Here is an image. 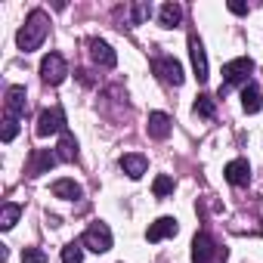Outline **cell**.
Returning a JSON list of instances; mask_svg holds the SVG:
<instances>
[{
  "label": "cell",
  "mask_w": 263,
  "mask_h": 263,
  "mask_svg": "<svg viewBox=\"0 0 263 263\" xmlns=\"http://www.w3.org/2000/svg\"><path fill=\"white\" fill-rule=\"evenodd\" d=\"M47 31H50V19H47V13H44V10H31V13H28V19H25V25H22V28H19V34H16L19 50H22V53L37 50V47L44 44Z\"/></svg>",
  "instance_id": "obj_1"
},
{
  "label": "cell",
  "mask_w": 263,
  "mask_h": 263,
  "mask_svg": "<svg viewBox=\"0 0 263 263\" xmlns=\"http://www.w3.org/2000/svg\"><path fill=\"white\" fill-rule=\"evenodd\" d=\"M192 263H226V251L211 238V232H195L192 238Z\"/></svg>",
  "instance_id": "obj_2"
},
{
  "label": "cell",
  "mask_w": 263,
  "mask_h": 263,
  "mask_svg": "<svg viewBox=\"0 0 263 263\" xmlns=\"http://www.w3.org/2000/svg\"><path fill=\"white\" fill-rule=\"evenodd\" d=\"M251 74H254V59L251 56H238V59H232V62H226L223 65V87H220V93L226 90V87H235V84H251Z\"/></svg>",
  "instance_id": "obj_3"
},
{
  "label": "cell",
  "mask_w": 263,
  "mask_h": 263,
  "mask_svg": "<svg viewBox=\"0 0 263 263\" xmlns=\"http://www.w3.org/2000/svg\"><path fill=\"white\" fill-rule=\"evenodd\" d=\"M81 245L87 251H93V254H105V251H111V229L105 223H90L84 238H81Z\"/></svg>",
  "instance_id": "obj_4"
},
{
  "label": "cell",
  "mask_w": 263,
  "mask_h": 263,
  "mask_svg": "<svg viewBox=\"0 0 263 263\" xmlns=\"http://www.w3.org/2000/svg\"><path fill=\"white\" fill-rule=\"evenodd\" d=\"M65 74H68V62H65V56L62 53H47L44 59H41V78H44V84H62L65 81Z\"/></svg>",
  "instance_id": "obj_5"
},
{
  "label": "cell",
  "mask_w": 263,
  "mask_h": 263,
  "mask_svg": "<svg viewBox=\"0 0 263 263\" xmlns=\"http://www.w3.org/2000/svg\"><path fill=\"white\" fill-rule=\"evenodd\" d=\"M152 71L158 74V81H164V84H171V87H180L183 84V65L174 59V56H158V59H152Z\"/></svg>",
  "instance_id": "obj_6"
},
{
  "label": "cell",
  "mask_w": 263,
  "mask_h": 263,
  "mask_svg": "<svg viewBox=\"0 0 263 263\" xmlns=\"http://www.w3.org/2000/svg\"><path fill=\"white\" fill-rule=\"evenodd\" d=\"M56 134H65V111L59 105L44 108L37 115V137H56Z\"/></svg>",
  "instance_id": "obj_7"
},
{
  "label": "cell",
  "mask_w": 263,
  "mask_h": 263,
  "mask_svg": "<svg viewBox=\"0 0 263 263\" xmlns=\"http://www.w3.org/2000/svg\"><path fill=\"white\" fill-rule=\"evenodd\" d=\"M189 56H192V68H195L198 84H204V81L211 78V68H208V53H204V44H201L195 34H189Z\"/></svg>",
  "instance_id": "obj_8"
},
{
  "label": "cell",
  "mask_w": 263,
  "mask_h": 263,
  "mask_svg": "<svg viewBox=\"0 0 263 263\" xmlns=\"http://www.w3.org/2000/svg\"><path fill=\"white\" fill-rule=\"evenodd\" d=\"M90 59H93L99 68H115V65H118V53H115L105 41H99V37L90 41Z\"/></svg>",
  "instance_id": "obj_9"
},
{
  "label": "cell",
  "mask_w": 263,
  "mask_h": 263,
  "mask_svg": "<svg viewBox=\"0 0 263 263\" xmlns=\"http://www.w3.org/2000/svg\"><path fill=\"white\" fill-rule=\"evenodd\" d=\"M25 108H28V93H25V87H19V84L7 87V118H22Z\"/></svg>",
  "instance_id": "obj_10"
},
{
  "label": "cell",
  "mask_w": 263,
  "mask_h": 263,
  "mask_svg": "<svg viewBox=\"0 0 263 263\" xmlns=\"http://www.w3.org/2000/svg\"><path fill=\"white\" fill-rule=\"evenodd\" d=\"M223 177H226V183H232V186H248V183H251V164H248L245 158H235V161H229V164L223 167Z\"/></svg>",
  "instance_id": "obj_11"
},
{
  "label": "cell",
  "mask_w": 263,
  "mask_h": 263,
  "mask_svg": "<svg viewBox=\"0 0 263 263\" xmlns=\"http://www.w3.org/2000/svg\"><path fill=\"white\" fill-rule=\"evenodd\" d=\"M177 232H180V226H177L174 217H158V220L146 229V238H149V241H164V238H171V235H177Z\"/></svg>",
  "instance_id": "obj_12"
},
{
  "label": "cell",
  "mask_w": 263,
  "mask_h": 263,
  "mask_svg": "<svg viewBox=\"0 0 263 263\" xmlns=\"http://www.w3.org/2000/svg\"><path fill=\"white\" fill-rule=\"evenodd\" d=\"M121 171H124L130 180H140V177L149 171V161H146V155H140V152H127V155H121Z\"/></svg>",
  "instance_id": "obj_13"
},
{
  "label": "cell",
  "mask_w": 263,
  "mask_h": 263,
  "mask_svg": "<svg viewBox=\"0 0 263 263\" xmlns=\"http://www.w3.org/2000/svg\"><path fill=\"white\" fill-rule=\"evenodd\" d=\"M56 161H59V158H56V152H50V149H34L31 164H28V174H31V177H41V174H47Z\"/></svg>",
  "instance_id": "obj_14"
},
{
  "label": "cell",
  "mask_w": 263,
  "mask_h": 263,
  "mask_svg": "<svg viewBox=\"0 0 263 263\" xmlns=\"http://www.w3.org/2000/svg\"><path fill=\"white\" fill-rule=\"evenodd\" d=\"M241 108H245L248 115H257V111L263 108V93H260V87H257L254 81L241 87Z\"/></svg>",
  "instance_id": "obj_15"
},
{
  "label": "cell",
  "mask_w": 263,
  "mask_h": 263,
  "mask_svg": "<svg viewBox=\"0 0 263 263\" xmlns=\"http://www.w3.org/2000/svg\"><path fill=\"white\" fill-rule=\"evenodd\" d=\"M146 127H149V137H152V140H167V137H171V118H167L164 111H152Z\"/></svg>",
  "instance_id": "obj_16"
},
{
  "label": "cell",
  "mask_w": 263,
  "mask_h": 263,
  "mask_svg": "<svg viewBox=\"0 0 263 263\" xmlns=\"http://www.w3.org/2000/svg\"><path fill=\"white\" fill-rule=\"evenodd\" d=\"M53 195L56 198H65V201H78L81 195H84V189L74 183V180H68V177H62V180H53Z\"/></svg>",
  "instance_id": "obj_17"
},
{
  "label": "cell",
  "mask_w": 263,
  "mask_h": 263,
  "mask_svg": "<svg viewBox=\"0 0 263 263\" xmlns=\"http://www.w3.org/2000/svg\"><path fill=\"white\" fill-rule=\"evenodd\" d=\"M158 22H161V28H177L183 22V7L180 4H164L158 10Z\"/></svg>",
  "instance_id": "obj_18"
},
{
  "label": "cell",
  "mask_w": 263,
  "mask_h": 263,
  "mask_svg": "<svg viewBox=\"0 0 263 263\" xmlns=\"http://www.w3.org/2000/svg\"><path fill=\"white\" fill-rule=\"evenodd\" d=\"M56 158L59 161H74L78 158V143H74V137L68 134H62V140H59V146H56Z\"/></svg>",
  "instance_id": "obj_19"
},
{
  "label": "cell",
  "mask_w": 263,
  "mask_h": 263,
  "mask_svg": "<svg viewBox=\"0 0 263 263\" xmlns=\"http://www.w3.org/2000/svg\"><path fill=\"white\" fill-rule=\"evenodd\" d=\"M19 217H22V208L16 201H7L4 208H0V229H13L19 223Z\"/></svg>",
  "instance_id": "obj_20"
},
{
  "label": "cell",
  "mask_w": 263,
  "mask_h": 263,
  "mask_svg": "<svg viewBox=\"0 0 263 263\" xmlns=\"http://www.w3.org/2000/svg\"><path fill=\"white\" fill-rule=\"evenodd\" d=\"M214 111H217V102H214V96L201 93V96L195 99V115H198V118H214Z\"/></svg>",
  "instance_id": "obj_21"
},
{
  "label": "cell",
  "mask_w": 263,
  "mask_h": 263,
  "mask_svg": "<svg viewBox=\"0 0 263 263\" xmlns=\"http://www.w3.org/2000/svg\"><path fill=\"white\" fill-rule=\"evenodd\" d=\"M127 13H130V25H143L152 16V7L149 4H134V7H127Z\"/></svg>",
  "instance_id": "obj_22"
},
{
  "label": "cell",
  "mask_w": 263,
  "mask_h": 263,
  "mask_svg": "<svg viewBox=\"0 0 263 263\" xmlns=\"http://www.w3.org/2000/svg\"><path fill=\"white\" fill-rule=\"evenodd\" d=\"M152 192H155V198H167V195L174 192V177H167V174L155 177V183H152Z\"/></svg>",
  "instance_id": "obj_23"
},
{
  "label": "cell",
  "mask_w": 263,
  "mask_h": 263,
  "mask_svg": "<svg viewBox=\"0 0 263 263\" xmlns=\"http://www.w3.org/2000/svg\"><path fill=\"white\" fill-rule=\"evenodd\" d=\"M81 260H84V245L71 241L62 248V263H81Z\"/></svg>",
  "instance_id": "obj_24"
},
{
  "label": "cell",
  "mask_w": 263,
  "mask_h": 263,
  "mask_svg": "<svg viewBox=\"0 0 263 263\" xmlns=\"http://www.w3.org/2000/svg\"><path fill=\"white\" fill-rule=\"evenodd\" d=\"M16 134H19V118H4V143H13L16 140Z\"/></svg>",
  "instance_id": "obj_25"
},
{
  "label": "cell",
  "mask_w": 263,
  "mask_h": 263,
  "mask_svg": "<svg viewBox=\"0 0 263 263\" xmlns=\"http://www.w3.org/2000/svg\"><path fill=\"white\" fill-rule=\"evenodd\" d=\"M22 260L25 263H47V254L41 248H22Z\"/></svg>",
  "instance_id": "obj_26"
},
{
  "label": "cell",
  "mask_w": 263,
  "mask_h": 263,
  "mask_svg": "<svg viewBox=\"0 0 263 263\" xmlns=\"http://www.w3.org/2000/svg\"><path fill=\"white\" fill-rule=\"evenodd\" d=\"M229 10H232L235 16H245V13H248V7H245V4H238V0H229Z\"/></svg>",
  "instance_id": "obj_27"
}]
</instances>
